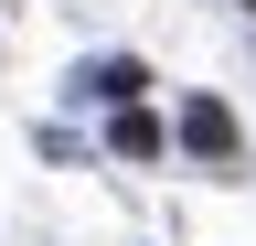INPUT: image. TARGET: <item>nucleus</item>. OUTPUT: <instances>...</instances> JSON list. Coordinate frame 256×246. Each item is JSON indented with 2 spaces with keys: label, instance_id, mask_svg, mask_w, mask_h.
I'll return each instance as SVG.
<instances>
[{
  "label": "nucleus",
  "instance_id": "obj_1",
  "mask_svg": "<svg viewBox=\"0 0 256 246\" xmlns=\"http://www.w3.org/2000/svg\"><path fill=\"white\" fill-rule=\"evenodd\" d=\"M182 139L203 150V161H235V118H224L214 97H182Z\"/></svg>",
  "mask_w": 256,
  "mask_h": 246
},
{
  "label": "nucleus",
  "instance_id": "obj_3",
  "mask_svg": "<svg viewBox=\"0 0 256 246\" xmlns=\"http://www.w3.org/2000/svg\"><path fill=\"white\" fill-rule=\"evenodd\" d=\"M118 150H128V161H150V150H160V118H139V107H118Z\"/></svg>",
  "mask_w": 256,
  "mask_h": 246
},
{
  "label": "nucleus",
  "instance_id": "obj_2",
  "mask_svg": "<svg viewBox=\"0 0 256 246\" xmlns=\"http://www.w3.org/2000/svg\"><path fill=\"white\" fill-rule=\"evenodd\" d=\"M139 86H150V75L128 65V54H107V65H96V97H118V107H128V97H139Z\"/></svg>",
  "mask_w": 256,
  "mask_h": 246
}]
</instances>
